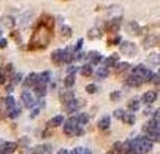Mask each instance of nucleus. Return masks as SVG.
<instances>
[{"instance_id":"1","label":"nucleus","mask_w":160,"mask_h":154,"mask_svg":"<svg viewBox=\"0 0 160 154\" xmlns=\"http://www.w3.org/2000/svg\"><path fill=\"white\" fill-rule=\"evenodd\" d=\"M51 37H52L51 28H48L42 22H39L36 30H34V34L31 37V42H30L28 48L30 49H43V48H46L49 45Z\"/></svg>"},{"instance_id":"2","label":"nucleus","mask_w":160,"mask_h":154,"mask_svg":"<svg viewBox=\"0 0 160 154\" xmlns=\"http://www.w3.org/2000/svg\"><path fill=\"white\" fill-rule=\"evenodd\" d=\"M120 52L125 53V55H136V46L132 42H123L120 45Z\"/></svg>"},{"instance_id":"3","label":"nucleus","mask_w":160,"mask_h":154,"mask_svg":"<svg viewBox=\"0 0 160 154\" xmlns=\"http://www.w3.org/2000/svg\"><path fill=\"white\" fill-rule=\"evenodd\" d=\"M77 126H79L77 119H76V117H70V119L65 122V125H64V133H65V135H73Z\"/></svg>"},{"instance_id":"4","label":"nucleus","mask_w":160,"mask_h":154,"mask_svg":"<svg viewBox=\"0 0 160 154\" xmlns=\"http://www.w3.org/2000/svg\"><path fill=\"white\" fill-rule=\"evenodd\" d=\"M65 105V110L68 111V113H76L79 108H80V105H85V101L82 99V101H79V99H71L70 102H67V104H64Z\"/></svg>"},{"instance_id":"5","label":"nucleus","mask_w":160,"mask_h":154,"mask_svg":"<svg viewBox=\"0 0 160 154\" xmlns=\"http://www.w3.org/2000/svg\"><path fill=\"white\" fill-rule=\"evenodd\" d=\"M120 22H122V18H114L111 21H108L105 24V31L108 33H116L119 28H120Z\"/></svg>"},{"instance_id":"6","label":"nucleus","mask_w":160,"mask_h":154,"mask_svg":"<svg viewBox=\"0 0 160 154\" xmlns=\"http://www.w3.org/2000/svg\"><path fill=\"white\" fill-rule=\"evenodd\" d=\"M21 99L24 101V105H25L27 108H33V107L36 105V101H34L33 95H31L28 91H24V92L21 93Z\"/></svg>"},{"instance_id":"7","label":"nucleus","mask_w":160,"mask_h":154,"mask_svg":"<svg viewBox=\"0 0 160 154\" xmlns=\"http://www.w3.org/2000/svg\"><path fill=\"white\" fill-rule=\"evenodd\" d=\"M33 88H34V92H36V95H37L39 98H43V96L46 95V91H48V85H46V83L39 82V83H36Z\"/></svg>"},{"instance_id":"8","label":"nucleus","mask_w":160,"mask_h":154,"mask_svg":"<svg viewBox=\"0 0 160 154\" xmlns=\"http://www.w3.org/2000/svg\"><path fill=\"white\" fill-rule=\"evenodd\" d=\"M126 85H129V86H134V88H138V86L144 85V82H142V79H141V77L131 74V76L128 77V79H126Z\"/></svg>"},{"instance_id":"9","label":"nucleus","mask_w":160,"mask_h":154,"mask_svg":"<svg viewBox=\"0 0 160 154\" xmlns=\"http://www.w3.org/2000/svg\"><path fill=\"white\" fill-rule=\"evenodd\" d=\"M156 99H157V92H154V91H148V92H145L142 95V102L144 104H153Z\"/></svg>"},{"instance_id":"10","label":"nucleus","mask_w":160,"mask_h":154,"mask_svg":"<svg viewBox=\"0 0 160 154\" xmlns=\"http://www.w3.org/2000/svg\"><path fill=\"white\" fill-rule=\"evenodd\" d=\"M142 130L145 132V133H150L151 130H159V120H150V122H147L145 125H144V128H142Z\"/></svg>"},{"instance_id":"11","label":"nucleus","mask_w":160,"mask_h":154,"mask_svg":"<svg viewBox=\"0 0 160 154\" xmlns=\"http://www.w3.org/2000/svg\"><path fill=\"white\" fill-rule=\"evenodd\" d=\"M40 80H39V74H36V73H31L27 79L24 80V86L25 88H30V86H34L36 83H39Z\"/></svg>"},{"instance_id":"12","label":"nucleus","mask_w":160,"mask_h":154,"mask_svg":"<svg viewBox=\"0 0 160 154\" xmlns=\"http://www.w3.org/2000/svg\"><path fill=\"white\" fill-rule=\"evenodd\" d=\"M157 40H159V37H157V36H148V37L144 38L142 46H144L145 49H150V48H153V46L157 45Z\"/></svg>"},{"instance_id":"13","label":"nucleus","mask_w":160,"mask_h":154,"mask_svg":"<svg viewBox=\"0 0 160 154\" xmlns=\"http://www.w3.org/2000/svg\"><path fill=\"white\" fill-rule=\"evenodd\" d=\"M51 58H52V62H55V64H61V62H64V51H62V49H56V51H54L52 55H51Z\"/></svg>"},{"instance_id":"14","label":"nucleus","mask_w":160,"mask_h":154,"mask_svg":"<svg viewBox=\"0 0 160 154\" xmlns=\"http://www.w3.org/2000/svg\"><path fill=\"white\" fill-rule=\"evenodd\" d=\"M5 153H8V154H12V153H15L16 151V148H18V144L16 142H3V145L0 147Z\"/></svg>"},{"instance_id":"15","label":"nucleus","mask_w":160,"mask_h":154,"mask_svg":"<svg viewBox=\"0 0 160 154\" xmlns=\"http://www.w3.org/2000/svg\"><path fill=\"white\" fill-rule=\"evenodd\" d=\"M62 123H64V117H62V116H55V117H52L48 122V128H56V126H59Z\"/></svg>"},{"instance_id":"16","label":"nucleus","mask_w":160,"mask_h":154,"mask_svg":"<svg viewBox=\"0 0 160 154\" xmlns=\"http://www.w3.org/2000/svg\"><path fill=\"white\" fill-rule=\"evenodd\" d=\"M128 33H131L134 36H138L141 33V28H139V25L135 21H131V22H128Z\"/></svg>"},{"instance_id":"17","label":"nucleus","mask_w":160,"mask_h":154,"mask_svg":"<svg viewBox=\"0 0 160 154\" xmlns=\"http://www.w3.org/2000/svg\"><path fill=\"white\" fill-rule=\"evenodd\" d=\"M117 61H119V55H117V53H113L111 56H108V58L102 59V62H104V65H105V67H113V65H117Z\"/></svg>"},{"instance_id":"18","label":"nucleus","mask_w":160,"mask_h":154,"mask_svg":"<svg viewBox=\"0 0 160 154\" xmlns=\"http://www.w3.org/2000/svg\"><path fill=\"white\" fill-rule=\"evenodd\" d=\"M139 105H141L139 99L134 98V99H131V101L128 102V110H129L131 113H135V111H138V110H139Z\"/></svg>"},{"instance_id":"19","label":"nucleus","mask_w":160,"mask_h":154,"mask_svg":"<svg viewBox=\"0 0 160 154\" xmlns=\"http://www.w3.org/2000/svg\"><path fill=\"white\" fill-rule=\"evenodd\" d=\"M88 58L91 59V62H92L94 65H96V64H99V62L102 61V56H101L99 52H89Z\"/></svg>"},{"instance_id":"20","label":"nucleus","mask_w":160,"mask_h":154,"mask_svg":"<svg viewBox=\"0 0 160 154\" xmlns=\"http://www.w3.org/2000/svg\"><path fill=\"white\" fill-rule=\"evenodd\" d=\"M98 128L101 130H105V129L110 128V116H104V117L98 122Z\"/></svg>"},{"instance_id":"21","label":"nucleus","mask_w":160,"mask_h":154,"mask_svg":"<svg viewBox=\"0 0 160 154\" xmlns=\"http://www.w3.org/2000/svg\"><path fill=\"white\" fill-rule=\"evenodd\" d=\"M59 98H61V101H62L64 104H67V102H70L71 99H74V93H73V92H71V91L68 89V91H65V92H62Z\"/></svg>"},{"instance_id":"22","label":"nucleus","mask_w":160,"mask_h":154,"mask_svg":"<svg viewBox=\"0 0 160 154\" xmlns=\"http://www.w3.org/2000/svg\"><path fill=\"white\" fill-rule=\"evenodd\" d=\"M76 119H77L79 126H83V125H86V123L89 122V116H88L86 113H80L79 116H76Z\"/></svg>"},{"instance_id":"23","label":"nucleus","mask_w":160,"mask_h":154,"mask_svg":"<svg viewBox=\"0 0 160 154\" xmlns=\"http://www.w3.org/2000/svg\"><path fill=\"white\" fill-rule=\"evenodd\" d=\"M80 73H82V76H85V77H91L92 73H94V68H92L91 64H88V65H83L82 68H80Z\"/></svg>"},{"instance_id":"24","label":"nucleus","mask_w":160,"mask_h":154,"mask_svg":"<svg viewBox=\"0 0 160 154\" xmlns=\"http://www.w3.org/2000/svg\"><path fill=\"white\" fill-rule=\"evenodd\" d=\"M5 105L8 107V111H11V110L16 108V102H15V98H14V96H8V98H5Z\"/></svg>"},{"instance_id":"25","label":"nucleus","mask_w":160,"mask_h":154,"mask_svg":"<svg viewBox=\"0 0 160 154\" xmlns=\"http://www.w3.org/2000/svg\"><path fill=\"white\" fill-rule=\"evenodd\" d=\"M122 120L126 123V125H134L135 123V116L132 113H125V116L122 117Z\"/></svg>"},{"instance_id":"26","label":"nucleus","mask_w":160,"mask_h":154,"mask_svg":"<svg viewBox=\"0 0 160 154\" xmlns=\"http://www.w3.org/2000/svg\"><path fill=\"white\" fill-rule=\"evenodd\" d=\"M108 74H110V71H108L107 67H101L99 70H96V77L98 79H105V77H108Z\"/></svg>"},{"instance_id":"27","label":"nucleus","mask_w":160,"mask_h":154,"mask_svg":"<svg viewBox=\"0 0 160 154\" xmlns=\"http://www.w3.org/2000/svg\"><path fill=\"white\" fill-rule=\"evenodd\" d=\"M2 22H3L8 28H14V25H15V19H14L12 16H3V18H2Z\"/></svg>"},{"instance_id":"28","label":"nucleus","mask_w":160,"mask_h":154,"mask_svg":"<svg viewBox=\"0 0 160 154\" xmlns=\"http://www.w3.org/2000/svg\"><path fill=\"white\" fill-rule=\"evenodd\" d=\"M131 68V64H128V62H120L119 65H116V73H123V71H126V70H129Z\"/></svg>"},{"instance_id":"29","label":"nucleus","mask_w":160,"mask_h":154,"mask_svg":"<svg viewBox=\"0 0 160 154\" xmlns=\"http://www.w3.org/2000/svg\"><path fill=\"white\" fill-rule=\"evenodd\" d=\"M74 82H76L74 76H73V74H68V76L65 77V80H64V86L68 89V88H71V86L74 85Z\"/></svg>"},{"instance_id":"30","label":"nucleus","mask_w":160,"mask_h":154,"mask_svg":"<svg viewBox=\"0 0 160 154\" xmlns=\"http://www.w3.org/2000/svg\"><path fill=\"white\" fill-rule=\"evenodd\" d=\"M39 80L43 83H48L51 80V71H43L42 74H39Z\"/></svg>"},{"instance_id":"31","label":"nucleus","mask_w":160,"mask_h":154,"mask_svg":"<svg viewBox=\"0 0 160 154\" xmlns=\"http://www.w3.org/2000/svg\"><path fill=\"white\" fill-rule=\"evenodd\" d=\"M31 154H46V153H45V145H37V147L31 151Z\"/></svg>"},{"instance_id":"32","label":"nucleus","mask_w":160,"mask_h":154,"mask_svg":"<svg viewBox=\"0 0 160 154\" xmlns=\"http://www.w3.org/2000/svg\"><path fill=\"white\" fill-rule=\"evenodd\" d=\"M61 34H62L64 37H70V36L73 34V31H71L70 27H62V28H61Z\"/></svg>"},{"instance_id":"33","label":"nucleus","mask_w":160,"mask_h":154,"mask_svg":"<svg viewBox=\"0 0 160 154\" xmlns=\"http://www.w3.org/2000/svg\"><path fill=\"white\" fill-rule=\"evenodd\" d=\"M120 42H122V38H120V36H116V37H111V38H108V45H119Z\"/></svg>"},{"instance_id":"34","label":"nucleus","mask_w":160,"mask_h":154,"mask_svg":"<svg viewBox=\"0 0 160 154\" xmlns=\"http://www.w3.org/2000/svg\"><path fill=\"white\" fill-rule=\"evenodd\" d=\"M18 116H19V108H14V110L9 111V117L11 119H16Z\"/></svg>"},{"instance_id":"35","label":"nucleus","mask_w":160,"mask_h":154,"mask_svg":"<svg viewBox=\"0 0 160 154\" xmlns=\"http://www.w3.org/2000/svg\"><path fill=\"white\" fill-rule=\"evenodd\" d=\"M123 116H125V111H123V110H120V108H119V110H116V111H114V117H116V119H119V120H122Z\"/></svg>"},{"instance_id":"36","label":"nucleus","mask_w":160,"mask_h":154,"mask_svg":"<svg viewBox=\"0 0 160 154\" xmlns=\"http://www.w3.org/2000/svg\"><path fill=\"white\" fill-rule=\"evenodd\" d=\"M99 36H101V33L96 31V28H92V30L89 31V37H91V38H96V37H99Z\"/></svg>"},{"instance_id":"37","label":"nucleus","mask_w":160,"mask_h":154,"mask_svg":"<svg viewBox=\"0 0 160 154\" xmlns=\"http://www.w3.org/2000/svg\"><path fill=\"white\" fill-rule=\"evenodd\" d=\"M83 133H85V130H83V128H82V126H77L73 135H76V136H82Z\"/></svg>"},{"instance_id":"38","label":"nucleus","mask_w":160,"mask_h":154,"mask_svg":"<svg viewBox=\"0 0 160 154\" xmlns=\"http://www.w3.org/2000/svg\"><path fill=\"white\" fill-rule=\"evenodd\" d=\"M120 95H122V93H120L119 91H116V92H111V95H110V99H111V101H117V99L120 98Z\"/></svg>"},{"instance_id":"39","label":"nucleus","mask_w":160,"mask_h":154,"mask_svg":"<svg viewBox=\"0 0 160 154\" xmlns=\"http://www.w3.org/2000/svg\"><path fill=\"white\" fill-rule=\"evenodd\" d=\"M39 113H40V108H39V107H34V108L31 110V114H30V117H31V119L37 117V116H39Z\"/></svg>"},{"instance_id":"40","label":"nucleus","mask_w":160,"mask_h":154,"mask_svg":"<svg viewBox=\"0 0 160 154\" xmlns=\"http://www.w3.org/2000/svg\"><path fill=\"white\" fill-rule=\"evenodd\" d=\"M96 91H98V89H96L95 85H88V86H86V92H88V93H95Z\"/></svg>"},{"instance_id":"41","label":"nucleus","mask_w":160,"mask_h":154,"mask_svg":"<svg viewBox=\"0 0 160 154\" xmlns=\"http://www.w3.org/2000/svg\"><path fill=\"white\" fill-rule=\"evenodd\" d=\"M85 150H86V148H83V147H77V148H74V150L71 151V154H83Z\"/></svg>"},{"instance_id":"42","label":"nucleus","mask_w":160,"mask_h":154,"mask_svg":"<svg viewBox=\"0 0 160 154\" xmlns=\"http://www.w3.org/2000/svg\"><path fill=\"white\" fill-rule=\"evenodd\" d=\"M82 46H83V40L80 38V40H77V43H76V46L73 48V51H79V49H82Z\"/></svg>"},{"instance_id":"43","label":"nucleus","mask_w":160,"mask_h":154,"mask_svg":"<svg viewBox=\"0 0 160 154\" xmlns=\"http://www.w3.org/2000/svg\"><path fill=\"white\" fill-rule=\"evenodd\" d=\"M21 80H22V74H15V76H14V80H12V82H14V83H19Z\"/></svg>"},{"instance_id":"44","label":"nucleus","mask_w":160,"mask_h":154,"mask_svg":"<svg viewBox=\"0 0 160 154\" xmlns=\"http://www.w3.org/2000/svg\"><path fill=\"white\" fill-rule=\"evenodd\" d=\"M76 71H77V68H76L74 65H71V67H68V68H67V73H68V74H73V76H74V73H76Z\"/></svg>"},{"instance_id":"45","label":"nucleus","mask_w":160,"mask_h":154,"mask_svg":"<svg viewBox=\"0 0 160 154\" xmlns=\"http://www.w3.org/2000/svg\"><path fill=\"white\" fill-rule=\"evenodd\" d=\"M153 82H154V85L156 86H159V73H156L154 76H153V79H151Z\"/></svg>"},{"instance_id":"46","label":"nucleus","mask_w":160,"mask_h":154,"mask_svg":"<svg viewBox=\"0 0 160 154\" xmlns=\"http://www.w3.org/2000/svg\"><path fill=\"white\" fill-rule=\"evenodd\" d=\"M6 45H8L6 38H0V48H6Z\"/></svg>"},{"instance_id":"47","label":"nucleus","mask_w":160,"mask_h":154,"mask_svg":"<svg viewBox=\"0 0 160 154\" xmlns=\"http://www.w3.org/2000/svg\"><path fill=\"white\" fill-rule=\"evenodd\" d=\"M5 82H6V77H5V74L2 71H0V85H3Z\"/></svg>"},{"instance_id":"48","label":"nucleus","mask_w":160,"mask_h":154,"mask_svg":"<svg viewBox=\"0 0 160 154\" xmlns=\"http://www.w3.org/2000/svg\"><path fill=\"white\" fill-rule=\"evenodd\" d=\"M86 55L83 53V52H77V55H76V59H83Z\"/></svg>"},{"instance_id":"49","label":"nucleus","mask_w":160,"mask_h":154,"mask_svg":"<svg viewBox=\"0 0 160 154\" xmlns=\"http://www.w3.org/2000/svg\"><path fill=\"white\" fill-rule=\"evenodd\" d=\"M6 71H9V73H12V71H14V67H12V64H8V65H6Z\"/></svg>"},{"instance_id":"50","label":"nucleus","mask_w":160,"mask_h":154,"mask_svg":"<svg viewBox=\"0 0 160 154\" xmlns=\"http://www.w3.org/2000/svg\"><path fill=\"white\" fill-rule=\"evenodd\" d=\"M21 144H24V145H27L28 144V138H21V141H19Z\"/></svg>"},{"instance_id":"51","label":"nucleus","mask_w":160,"mask_h":154,"mask_svg":"<svg viewBox=\"0 0 160 154\" xmlns=\"http://www.w3.org/2000/svg\"><path fill=\"white\" fill-rule=\"evenodd\" d=\"M153 116H154V120H159V110H156Z\"/></svg>"},{"instance_id":"52","label":"nucleus","mask_w":160,"mask_h":154,"mask_svg":"<svg viewBox=\"0 0 160 154\" xmlns=\"http://www.w3.org/2000/svg\"><path fill=\"white\" fill-rule=\"evenodd\" d=\"M58 154H68V151H67L65 148H62V150H59V151H58Z\"/></svg>"},{"instance_id":"53","label":"nucleus","mask_w":160,"mask_h":154,"mask_svg":"<svg viewBox=\"0 0 160 154\" xmlns=\"http://www.w3.org/2000/svg\"><path fill=\"white\" fill-rule=\"evenodd\" d=\"M49 135H51V132H49V130H45V132H43V138H48Z\"/></svg>"},{"instance_id":"54","label":"nucleus","mask_w":160,"mask_h":154,"mask_svg":"<svg viewBox=\"0 0 160 154\" xmlns=\"http://www.w3.org/2000/svg\"><path fill=\"white\" fill-rule=\"evenodd\" d=\"M12 91H14V86H12V85H11V86H8V92H12Z\"/></svg>"},{"instance_id":"55","label":"nucleus","mask_w":160,"mask_h":154,"mask_svg":"<svg viewBox=\"0 0 160 154\" xmlns=\"http://www.w3.org/2000/svg\"><path fill=\"white\" fill-rule=\"evenodd\" d=\"M83 154H92V151H91V150H88V148H86V150H85V153H83Z\"/></svg>"},{"instance_id":"56","label":"nucleus","mask_w":160,"mask_h":154,"mask_svg":"<svg viewBox=\"0 0 160 154\" xmlns=\"http://www.w3.org/2000/svg\"><path fill=\"white\" fill-rule=\"evenodd\" d=\"M0 154H8V153H5V151H3L2 148H0Z\"/></svg>"},{"instance_id":"57","label":"nucleus","mask_w":160,"mask_h":154,"mask_svg":"<svg viewBox=\"0 0 160 154\" xmlns=\"http://www.w3.org/2000/svg\"><path fill=\"white\" fill-rule=\"evenodd\" d=\"M0 37H2V30H0Z\"/></svg>"}]
</instances>
